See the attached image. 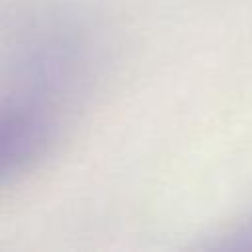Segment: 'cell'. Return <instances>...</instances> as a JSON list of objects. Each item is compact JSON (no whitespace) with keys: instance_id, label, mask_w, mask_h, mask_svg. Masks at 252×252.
Masks as SVG:
<instances>
[{"instance_id":"cell-1","label":"cell","mask_w":252,"mask_h":252,"mask_svg":"<svg viewBox=\"0 0 252 252\" xmlns=\"http://www.w3.org/2000/svg\"><path fill=\"white\" fill-rule=\"evenodd\" d=\"M57 136L59 116L49 96L24 91L0 98V189L30 173Z\"/></svg>"},{"instance_id":"cell-2","label":"cell","mask_w":252,"mask_h":252,"mask_svg":"<svg viewBox=\"0 0 252 252\" xmlns=\"http://www.w3.org/2000/svg\"><path fill=\"white\" fill-rule=\"evenodd\" d=\"M211 248L222 252H252V211L219 232Z\"/></svg>"}]
</instances>
